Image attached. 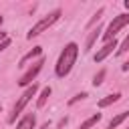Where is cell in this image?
Returning <instances> with one entry per match:
<instances>
[{
  "label": "cell",
  "mask_w": 129,
  "mask_h": 129,
  "mask_svg": "<svg viewBox=\"0 0 129 129\" xmlns=\"http://www.w3.org/2000/svg\"><path fill=\"white\" fill-rule=\"evenodd\" d=\"M36 93H38V85H36V83H32L30 87H26V91H24V93L20 95V99L14 103V107H12V113H10V115H8V119H6L10 125H12V123H16V117H18V115L24 111V107L30 103V99H32Z\"/></svg>",
  "instance_id": "3"
},
{
  "label": "cell",
  "mask_w": 129,
  "mask_h": 129,
  "mask_svg": "<svg viewBox=\"0 0 129 129\" xmlns=\"http://www.w3.org/2000/svg\"><path fill=\"white\" fill-rule=\"evenodd\" d=\"M6 38H8V34H6V32H2V30H0V42H2V40H6Z\"/></svg>",
  "instance_id": "19"
},
{
  "label": "cell",
  "mask_w": 129,
  "mask_h": 129,
  "mask_svg": "<svg viewBox=\"0 0 129 129\" xmlns=\"http://www.w3.org/2000/svg\"><path fill=\"white\" fill-rule=\"evenodd\" d=\"M101 117H103V113H93L89 119H85V121L79 125V129H91L93 125H97V123L101 121Z\"/></svg>",
  "instance_id": "12"
},
{
  "label": "cell",
  "mask_w": 129,
  "mask_h": 129,
  "mask_svg": "<svg viewBox=\"0 0 129 129\" xmlns=\"http://www.w3.org/2000/svg\"><path fill=\"white\" fill-rule=\"evenodd\" d=\"M121 69H123V71L127 73V71H129V60H127V62H123V67H121Z\"/></svg>",
  "instance_id": "20"
},
{
  "label": "cell",
  "mask_w": 129,
  "mask_h": 129,
  "mask_svg": "<svg viewBox=\"0 0 129 129\" xmlns=\"http://www.w3.org/2000/svg\"><path fill=\"white\" fill-rule=\"evenodd\" d=\"M127 24H129V12H123V14H117V16H113V20L109 22L107 30L103 32V40H105V42L113 40V38H115V34H117L121 28H125Z\"/></svg>",
  "instance_id": "4"
},
{
  "label": "cell",
  "mask_w": 129,
  "mask_h": 129,
  "mask_svg": "<svg viewBox=\"0 0 129 129\" xmlns=\"http://www.w3.org/2000/svg\"><path fill=\"white\" fill-rule=\"evenodd\" d=\"M42 64H44V58L40 56V58H38V60H34V62H32V67H30V69H28V71L18 79V85H20V87H30V85H32V81L36 79V75L42 71Z\"/></svg>",
  "instance_id": "5"
},
{
  "label": "cell",
  "mask_w": 129,
  "mask_h": 129,
  "mask_svg": "<svg viewBox=\"0 0 129 129\" xmlns=\"http://www.w3.org/2000/svg\"><path fill=\"white\" fill-rule=\"evenodd\" d=\"M40 54H42V46H34L32 50H28L22 58H20V62H18V67H24L28 60H32V58H40Z\"/></svg>",
  "instance_id": "9"
},
{
  "label": "cell",
  "mask_w": 129,
  "mask_h": 129,
  "mask_svg": "<svg viewBox=\"0 0 129 129\" xmlns=\"http://www.w3.org/2000/svg\"><path fill=\"white\" fill-rule=\"evenodd\" d=\"M52 95V89L50 87H44L42 91H40V95H38V99H36V107L38 109H42L44 105H46V101H48V97Z\"/></svg>",
  "instance_id": "13"
},
{
  "label": "cell",
  "mask_w": 129,
  "mask_h": 129,
  "mask_svg": "<svg viewBox=\"0 0 129 129\" xmlns=\"http://www.w3.org/2000/svg\"><path fill=\"white\" fill-rule=\"evenodd\" d=\"M87 97H89L87 93H77V95L69 101V105H75V103H79V101H83V99H87Z\"/></svg>",
  "instance_id": "17"
},
{
  "label": "cell",
  "mask_w": 129,
  "mask_h": 129,
  "mask_svg": "<svg viewBox=\"0 0 129 129\" xmlns=\"http://www.w3.org/2000/svg\"><path fill=\"white\" fill-rule=\"evenodd\" d=\"M103 12H105V8H99V10H97V12L93 14V18H91V20H89V24H87V28H89V30H91V28H93V26H95V24H97L99 20H101Z\"/></svg>",
  "instance_id": "14"
},
{
  "label": "cell",
  "mask_w": 129,
  "mask_h": 129,
  "mask_svg": "<svg viewBox=\"0 0 129 129\" xmlns=\"http://www.w3.org/2000/svg\"><path fill=\"white\" fill-rule=\"evenodd\" d=\"M127 117H129V111H121L119 115H115V117H113V119L109 121L107 129H117V127H119V125H121V123H123V121H125Z\"/></svg>",
  "instance_id": "11"
},
{
  "label": "cell",
  "mask_w": 129,
  "mask_h": 129,
  "mask_svg": "<svg viewBox=\"0 0 129 129\" xmlns=\"http://www.w3.org/2000/svg\"><path fill=\"white\" fill-rule=\"evenodd\" d=\"M127 50H129V34H127V36L123 38V42L117 46V54H123V52H127Z\"/></svg>",
  "instance_id": "16"
},
{
  "label": "cell",
  "mask_w": 129,
  "mask_h": 129,
  "mask_svg": "<svg viewBox=\"0 0 129 129\" xmlns=\"http://www.w3.org/2000/svg\"><path fill=\"white\" fill-rule=\"evenodd\" d=\"M10 42H12V40H10V36H8L6 40H2V42H0V52H2V50H6V48L10 46Z\"/></svg>",
  "instance_id": "18"
},
{
  "label": "cell",
  "mask_w": 129,
  "mask_h": 129,
  "mask_svg": "<svg viewBox=\"0 0 129 129\" xmlns=\"http://www.w3.org/2000/svg\"><path fill=\"white\" fill-rule=\"evenodd\" d=\"M125 8H127V10H129V0H127V2H125Z\"/></svg>",
  "instance_id": "21"
},
{
  "label": "cell",
  "mask_w": 129,
  "mask_h": 129,
  "mask_svg": "<svg viewBox=\"0 0 129 129\" xmlns=\"http://www.w3.org/2000/svg\"><path fill=\"white\" fill-rule=\"evenodd\" d=\"M101 32H103V28H101V24H97V26H93L91 30H89V34H87V40H85V52H89L93 46H95V42L101 38Z\"/></svg>",
  "instance_id": "7"
},
{
  "label": "cell",
  "mask_w": 129,
  "mask_h": 129,
  "mask_svg": "<svg viewBox=\"0 0 129 129\" xmlns=\"http://www.w3.org/2000/svg\"><path fill=\"white\" fill-rule=\"evenodd\" d=\"M60 14H62V10H60V8H54L52 12H48L46 16H42V18H40L36 24H32V28L26 32V38H28V40H32V38H36L38 34L46 32V30H48V28H50L58 18H60Z\"/></svg>",
  "instance_id": "2"
},
{
  "label": "cell",
  "mask_w": 129,
  "mask_h": 129,
  "mask_svg": "<svg viewBox=\"0 0 129 129\" xmlns=\"http://www.w3.org/2000/svg\"><path fill=\"white\" fill-rule=\"evenodd\" d=\"M105 75H107V71H105V69H101V71L95 75V79H93V85H95V87L103 85V79H105Z\"/></svg>",
  "instance_id": "15"
},
{
  "label": "cell",
  "mask_w": 129,
  "mask_h": 129,
  "mask_svg": "<svg viewBox=\"0 0 129 129\" xmlns=\"http://www.w3.org/2000/svg\"><path fill=\"white\" fill-rule=\"evenodd\" d=\"M121 99V93H111V95H107V97H103L99 103H97V107L99 109H105V107H109V105H113V103H117Z\"/></svg>",
  "instance_id": "10"
},
{
  "label": "cell",
  "mask_w": 129,
  "mask_h": 129,
  "mask_svg": "<svg viewBox=\"0 0 129 129\" xmlns=\"http://www.w3.org/2000/svg\"><path fill=\"white\" fill-rule=\"evenodd\" d=\"M119 46V42H117V38H113V40H109V42H105L103 44V48H99L97 52H95V56H93V60L95 62H103L109 54H113V50Z\"/></svg>",
  "instance_id": "6"
},
{
  "label": "cell",
  "mask_w": 129,
  "mask_h": 129,
  "mask_svg": "<svg viewBox=\"0 0 129 129\" xmlns=\"http://www.w3.org/2000/svg\"><path fill=\"white\" fill-rule=\"evenodd\" d=\"M36 127V115L34 113H26L20 117V121L16 123V129H34Z\"/></svg>",
  "instance_id": "8"
},
{
  "label": "cell",
  "mask_w": 129,
  "mask_h": 129,
  "mask_svg": "<svg viewBox=\"0 0 129 129\" xmlns=\"http://www.w3.org/2000/svg\"><path fill=\"white\" fill-rule=\"evenodd\" d=\"M77 56H79V44L77 42H67L64 48H62V52L58 54L56 64H54V75L58 79H64L73 71V67L77 62Z\"/></svg>",
  "instance_id": "1"
},
{
  "label": "cell",
  "mask_w": 129,
  "mask_h": 129,
  "mask_svg": "<svg viewBox=\"0 0 129 129\" xmlns=\"http://www.w3.org/2000/svg\"><path fill=\"white\" fill-rule=\"evenodd\" d=\"M2 22H4V18H2V16H0V26H2Z\"/></svg>",
  "instance_id": "22"
},
{
  "label": "cell",
  "mask_w": 129,
  "mask_h": 129,
  "mask_svg": "<svg viewBox=\"0 0 129 129\" xmlns=\"http://www.w3.org/2000/svg\"><path fill=\"white\" fill-rule=\"evenodd\" d=\"M125 129H129V127H125Z\"/></svg>",
  "instance_id": "24"
},
{
  "label": "cell",
  "mask_w": 129,
  "mask_h": 129,
  "mask_svg": "<svg viewBox=\"0 0 129 129\" xmlns=\"http://www.w3.org/2000/svg\"><path fill=\"white\" fill-rule=\"evenodd\" d=\"M0 113H2V105H0Z\"/></svg>",
  "instance_id": "23"
}]
</instances>
